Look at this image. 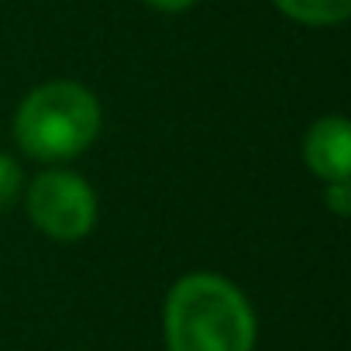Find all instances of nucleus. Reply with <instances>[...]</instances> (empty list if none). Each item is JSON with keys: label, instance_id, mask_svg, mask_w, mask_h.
I'll use <instances>...</instances> for the list:
<instances>
[{"label": "nucleus", "instance_id": "nucleus-2", "mask_svg": "<svg viewBox=\"0 0 351 351\" xmlns=\"http://www.w3.org/2000/svg\"><path fill=\"white\" fill-rule=\"evenodd\" d=\"M100 104L76 80L35 86L14 114V141L38 162H66L83 155L100 134Z\"/></svg>", "mask_w": 351, "mask_h": 351}, {"label": "nucleus", "instance_id": "nucleus-4", "mask_svg": "<svg viewBox=\"0 0 351 351\" xmlns=\"http://www.w3.org/2000/svg\"><path fill=\"white\" fill-rule=\"evenodd\" d=\"M303 158L324 183L351 180V124L341 114H327L310 124L303 138Z\"/></svg>", "mask_w": 351, "mask_h": 351}, {"label": "nucleus", "instance_id": "nucleus-3", "mask_svg": "<svg viewBox=\"0 0 351 351\" xmlns=\"http://www.w3.org/2000/svg\"><path fill=\"white\" fill-rule=\"evenodd\" d=\"M28 217L52 241H80L97 224V193L83 176L49 169L28 186Z\"/></svg>", "mask_w": 351, "mask_h": 351}, {"label": "nucleus", "instance_id": "nucleus-1", "mask_svg": "<svg viewBox=\"0 0 351 351\" xmlns=\"http://www.w3.org/2000/svg\"><path fill=\"white\" fill-rule=\"evenodd\" d=\"M169 351H252L255 313L248 296L217 272H190L165 296Z\"/></svg>", "mask_w": 351, "mask_h": 351}, {"label": "nucleus", "instance_id": "nucleus-5", "mask_svg": "<svg viewBox=\"0 0 351 351\" xmlns=\"http://www.w3.org/2000/svg\"><path fill=\"white\" fill-rule=\"evenodd\" d=\"M272 4L286 18L310 28H334L351 14V0H272Z\"/></svg>", "mask_w": 351, "mask_h": 351}, {"label": "nucleus", "instance_id": "nucleus-6", "mask_svg": "<svg viewBox=\"0 0 351 351\" xmlns=\"http://www.w3.org/2000/svg\"><path fill=\"white\" fill-rule=\"evenodd\" d=\"M18 197H21V165L0 152V214L11 210Z\"/></svg>", "mask_w": 351, "mask_h": 351}, {"label": "nucleus", "instance_id": "nucleus-7", "mask_svg": "<svg viewBox=\"0 0 351 351\" xmlns=\"http://www.w3.org/2000/svg\"><path fill=\"white\" fill-rule=\"evenodd\" d=\"M327 207L337 214V217H348L351 214V180H341V183H327V193H324Z\"/></svg>", "mask_w": 351, "mask_h": 351}, {"label": "nucleus", "instance_id": "nucleus-8", "mask_svg": "<svg viewBox=\"0 0 351 351\" xmlns=\"http://www.w3.org/2000/svg\"><path fill=\"white\" fill-rule=\"evenodd\" d=\"M148 8H155V11H165V14H176V11H190L197 0H145Z\"/></svg>", "mask_w": 351, "mask_h": 351}]
</instances>
